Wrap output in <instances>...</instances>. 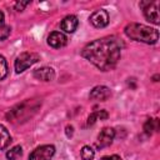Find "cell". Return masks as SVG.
Here are the masks:
<instances>
[{
    "mask_svg": "<svg viewBox=\"0 0 160 160\" xmlns=\"http://www.w3.org/2000/svg\"><path fill=\"white\" fill-rule=\"evenodd\" d=\"M29 4H30V1H18V2L15 4V9H16L18 11H22Z\"/></svg>",
    "mask_w": 160,
    "mask_h": 160,
    "instance_id": "d6986e66",
    "label": "cell"
},
{
    "mask_svg": "<svg viewBox=\"0 0 160 160\" xmlns=\"http://www.w3.org/2000/svg\"><path fill=\"white\" fill-rule=\"evenodd\" d=\"M11 141H12V139H11L9 130L2 124H0V150L8 148Z\"/></svg>",
    "mask_w": 160,
    "mask_h": 160,
    "instance_id": "4fadbf2b",
    "label": "cell"
},
{
    "mask_svg": "<svg viewBox=\"0 0 160 160\" xmlns=\"http://www.w3.org/2000/svg\"><path fill=\"white\" fill-rule=\"evenodd\" d=\"M100 160H122L119 155H109V156H102Z\"/></svg>",
    "mask_w": 160,
    "mask_h": 160,
    "instance_id": "603a6c76",
    "label": "cell"
},
{
    "mask_svg": "<svg viewBox=\"0 0 160 160\" xmlns=\"http://www.w3.org/2000/svg\"><path fill=\"white\" fill-rule=\"evenodd\" d=\"M65 132H66V136H68V138L72 136V134H74V126H72V125H68V126L65 128Z\"/></svg>",
    "mask_w": 160,
    "mask_h": 160,
    "instance_id": "7402d4cb",
    "label": "cell"
},
{
    "mask_svg": "<svg viewBox=\"0 0 160 160\" xmlns=\"http://www.w3.org/2000/svg\"><path fill=\"white\" fill-rule=\"evenodd\" d=\"M78 26H79V19L75 15H68L60 22L61 30L68 34H72L78 29Z\"/></svg>",
    "mask_w": 160,
    "mask_h": 160,
    "instance_id": "8fae6325",
    "label": "cell"
},
{
    "mask_svg": "<svg viewBox=\"0 0 160 160\" xmlns=\"http://www.w3.org/2000/svg\"><path fill=\"white\" fill-rule=\"evenodd\" d=\"M39 60H40V56H39V54H36V52H29V51L21 52V54L15 59V62H14L15 72H16V74L24 72L26 69H29L30 66H32L34 64H36Z\"/></svg>",
    "mask_w": 160,
    "mask_h": 160,
    "instance_id": "277c9868",
    "label": "cell"
},
{
    "mask_svg": "<svg viewBox=\"0 0 160 160\" xmlns=\"http://www.w3.org/2000/svg\"><path fill=\"white\" fill-rule=\"evenodd\" d=\"M21 155H22V148L20 145H15L6 151V159L8 160H16Z\"/></svg>",
    "mask_w": 160,
    "mask_h": 160,
    "instance_id": "9a60e30c",
    "label": "cell"
},
{
    "mask_svg": "<svg viewBox=\"0 0 160 160\" xmlns=\"http://www.w3.org/2000/svg\"><path fill=\"white\" fill-rule=\"evenodd\" d=\"M89 21L90 24L94 26V28H98V29H102L105 26L109 25V21H110V18H109V14L105 9H99L96 11H94L90 18H89Z\"/></svg>",
    "mask_w": 160,
    "mask_h": 160,
    "instance_id": "52a82bcc",
    "label": "cell"
},
{
    "mask_svg": "<svg viewBox=\"0 0 160 160\" xmlns=\"http://www.w3.org/2000/svg\"><path fill=\"white\" fill-rule=\"evenodd\" d=\"M124 32L129 39H131L134 41L149 44V45H152V44L158 42V40H159L158 29L144 25V24L130 22L125 26Z\"/></svg>",
    "mask_w": 160,
    "mask_h": 160,
    "instance_id": "7a4b0ae2",
    "label": "cell"
},
{
    "mask_svg": "<svg viewBox=\"0 0 160 160\" xmlns=\"http://www.w3.org/2000/svg\"><path fill=\"white\" fill-rule=\"evenodd\" d=\"M48 44L54 49H60L68 44V38L61 31H52L48 36Z\"/></svg>",
    "mask_w": 160,
    "mask_h": 160,
    "instance_id": "9c48e42d",
    "label": "cell"
},
{
    "mask_svg": "<svg viewBox=\"0 0 160 160\" xmlns=\"http://www.w3.org/2000/svg\"><path fill=\"white\" fill-rule=\"evenodd\" d=\"M124 42L118 36H104L86 44L81 50V56L95 65L101 71L112 70L121 56Z\"/></svg>",
    "mask_w": 160,
    "mask_h": 160,
    "instance_id": "6da1fadb",
    "label": "cell"
},
{
    "mask_svg": "<svg viewBox=\"0 0 160 160\" xmlns=\"http://www.w3.org/2000/svg\"><path fill=\"white\" fill-rule=\"evenodd\" d=\"M8 76V62L6 59L0 55V80H4Z\"/></svg>",
    "mask_w": 160,
    "mask_h": 160,
    "instance_id": "e0dca14e",
    "label": "cell"
},
{
    "mask_svg": "<svg viewBox=\"0 0 160 160\" xmlns=\"http://www.w3.org/2000/svg\"><path fill=\"white\" fill-rule=\"evenodd\" d=\"M34 78L41 81H51L55 79V70L49 66H44L40 69H36L34 71Z\"/></svg>",
    "mask_w": 160,
    "mask_h": 160,
    "instance_id": "7c38bea8",
    "label": "cell"
},
{
    "mask_svg": "<svg viewBox=\"0 0 160 160\" xmlns=\"http://www.w3.org/2000/svg\"><path fill=\"white\" fill-rule=\"evenodd\" d=\"M159 129V119H148L144 124V131L146 135H151L152 131H156Z\"/></svg>",
    "mask_w": 160,
    "mask_h": 160,
    "instance_id": "5bb4252c",
    "label": "cell"
},
{
    "mask_svg": "<svg viewBox=\"0 0 160 160\" xmlns=\"http://www.w3.org/2000/svg\"><path fill=\"white\" fill-rule=\"evenodd\" d=\"M90 99L91 100H96V101H106L110 96H111V90L108 86L104 85H99L95 86L91 91H90Z\"/></svg>",
    "mask_w": 160,
    "mask_h": 160,
    "instance_id": "30bf717a",
    "label": "cell"
},
{
    "mask_svg": "<svg viewBox=\"0 0 160 160\" xmlns=\"http://www.w3.org/2000/svg\"><path fill=\"white\" fill-rule=\"evenodd\" d=\"M96 120H98V115H96V111H94V112H91V114L89 115V118H88V126L94 125V124L96 122Z\"/></svg>",
    "mask_w": 160,
    "mask_h": 160,
    "instance_id": "ffe728a7",
    "label": "cell"
},
{
    "mask_svg": "<svg viewBox=\"0 0 160 160\" xmlns=\"http://www.w3.org/2000/svg\"><path fill=\"white\" fill-rule=\"evenodd\" d=\"M55 155V146L50 144H45L38 146L29 155V160H51Z\"/></svg>",
    "mask_w": 160,
    "mask_h": 160,
    "instance_id": "8992f818",
    "label": "cell"
},
{
    "mask_svg": "<svg viewBox=\"0 0 160 160\" xmlns=\"http://www.w3.org/2000/svg\"><path fill=\"white\" fill-rule=\"evenodd\" d=\"M139 6L142 9L144 16L146 20L150 22L158 25L160 22V16H159V10H158V2L155 1H140Z\"/></svg>",
    "mask_w": 160,
    "mask_h": 160,
    "instance_id": "5b68a950",
    "label": "cell"
},
{
    "mask_svg": "<svg viewBox=\"0 0 160 160\" xmlns=\"http://www.w3.org/2000/svg\"><path fill=\"white\" fill-rule=\"evenodd\" d=\"M152 79H154V81H158V79H159V75H155Z\"/></svg>",
    "mask_w": 160,
    "mask_h": 160,
    "instance_id": "d4e9b609",
    "label": "cell"
},
{
    "mask_svg": "<svg viewBox=\"0 0 160 160\" xmlns=\"http://www.w3.org/2000/svg\"><path fill=\"white\" fill-rule=\"evenodd\" d=\"M4 20H5V15H4V12L0 10V26L4 25Z\"/></svg>",
    "mask_w": 160,
    "mask_h": 160,
    "instance_id": "cb8c5ba5",
    "label": "cell"
},
{
    "mask_svg": "<svg viewBox=\"0 0 160 160\" xmlns=\"http://www.w3.org/2000/svg\"><path fill=\"white\" fill-rule=\"evenodd\" d=\"M10 32H11V28L9 25H5V24L1 25L0 26V41L8 39L9 35H10Z\"/></svg>",
    "mask_w": 160,
    "mask_h": 160,
    "instance_id": "ac0fdd59",
    "label": "cell"
},
{
    "mask_svg": "<svg viewBox=\"0 0 160 160\" xmlns=\"http://www.w3.org/2000/svg\"><path fill=\"white\" fill-rule=\"evenodd\" d=\"M39 108V104H35L32 100L22 101L18 105H15L9 112L6 114V119L11 122H21L25 121L29 116H31L36 109Z\"/></svg>",
    "mask_w": 160,
    "mask_h": 160,
    "instance_id": "3957f363",
    "label": "cell"
},
{
    "mask_svg": "<svg viewBox=\"0 0 160 160\" xmlns=\"http://www.w3.org/2000/svg\"><path fill=\"white\" fill-rule=\"evenodd\" d=\"M80 155H81V159H82V160H92L94 156H95V151H94L92 148H90L89 145H84V146L81 148Z\"/></svg>",
    "mask_w": 160,
    "mask_h": 160,
    "instance_id": "2e32d148",
    "label": "cell"
},
{
    "mask_svg": "<svg viewBox=\"0 0 160 160\" xmlns=\"http://www.w3.org/2000/svg\"><path fill=\"white\" fill-rule=\"evenodd\" d=\"M96 115H98V120L100 119V120H105V119H108V116H109V114H108V111L106 110H98L96 111Z\"/></svg>",
    "mask_w": 160,
    "mask_h": 160,
    "instance_id": "44dd1931",
    "label": "cell"
},
{
    "mask_svg": "<svg viewBox=\"0 0 160 160\" xmlns=\"http://www.w3.org/2000/svg\"><path fill=\"white\" fill-rule=\"evenodd\" d=\"M114 138H115V130L112 128H104L98 135L96 148L98 149H104V148L110 146L112 144Z\"/></svg>",
    "mask_w": 160,
    "mask_h": 160,
    "instance_id": "ba28073f",
    "label": "cell"
}]
</instances>
